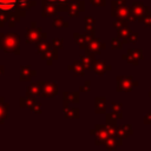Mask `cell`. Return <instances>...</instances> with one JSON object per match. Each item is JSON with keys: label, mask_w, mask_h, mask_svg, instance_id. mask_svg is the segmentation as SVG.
Segmentation results:
<instances>
[{"label": "cell", "mask_w": 151, "mask_h": 151, "mask_svg": "<svg viewBox=\"0 0 151 151\" xmlns=\"http://www.w3.org/2000/svg\"><path fill=\"white\" fill-rule=\"evenodd\" d=\"M20 37L14 32L9 33H0V47L2 51L7 53H20Z\"/></svg>", "instance_id": "cell-1"}, {"label": "cell", "mask_w": 151, "mask_h": 151, "mask_svg": "<svg viewBox=\"0 0 151 151\" xmlns=\"http://www.w3.org/2000/svg\"><path fill=\"white\" fill-rule=\"evenodd\" d=\"M46 33L42 32L41 27H37V22H32L31 27L27 28L26 32V42L31 44V42H35L39 41L41 39H46Z\"/></svg>", "instance_id": "cell-2"}, {"label": "cell", "mask_w": 151, "mask_h": 151, "mask_svg": "<svg viewBox=\"0 0 151 151\" xmlns=\"http://www.w3.org/2000/svg\"><path fill=\"white\" fill-rule=\"evenodd\" d=\"M136 86H138V81H136L131 76L117 77V91H119V92H130Z\"/></svg>", "instance_id": "cell-3"}, {"label": "cell", "mask_w": 151, "mask_h": 151, "mask_svg": "<svg viewBox=\"0 0 151 151\" xmlns=\"http://www.w3.org/2000/svg\"><path fill=\"white\" fill-rule=\"evenodd\" d=\"M35 1L34 0H18L17 4V8L14 9V14H17L18 17H25L26 11L31 9L32 7L35 6Z\"/></svg>", "instance_id": "cell-4"}, {"label": "cell", "mask_w": 151, "mask_h": 151, "mask_svg": "<svg viewBox=\"0 0 151 151\" xmlns=\"http://www.w3.org/2000/svg\"><path fill=\"white\" fill-rule=\"evenodd\" d=\"M91 134L96 136V144H104V142L107 139L109 133L106 131V126L104 125H96L94 129L91 130Z\"/></svg>", "instance_id": "cell-5"}, {"label": "cell", "mask_w": 151, "mask_h": 151, "mask_svg": "<svg viewBox=\"0 0 151 151\" xmlns=\"http://www.w3.org/2000/svg\"><path fill=\"white\" fill-rule=\"evenodd\" d=\"M122 58L133 65H137L139 60H142L144 57H143V53H142V50H129L126 54H123Z\"/></svg>", "instance_id": "cell-6"}, {"label": "cell", "mask_w": 151, "mask_h": 151, "mask_svg": "<svg viewBox=\"0 0 151 151\" xmlns=\"http://www.w3.org/2000/svg\"><path fill=\"white\" fill-rule=\"evenodd\" d=\"M57 92H58V86L54 81H44L40 96H42V97H54V96H57Z\"/></svg>", "instance_id": "cell-7"}, {"label": "cell", "mask_w": 151, "mask_h": 151, "mask_svg": "<svg viewBox=\"0 0 151 151\" xmlns=\"http://www.w3.org/2000/svg\"><path fill=\"white\" fill-rule=\"evenodd\" d=\"M84 7H85V4L84 1H80V0H74L72 1L68 7H67V12L70 14L71 18H76L80 14V12L84 11Z\"/></svg>", "instance_id": "cell-8"}, {"label": "cell", "mask_w": 151, "mask_h": 151, "mask_svg": "<svg viewBox=\"0 0 151 151\" xmlns=\"http://www.w3.org/2000/svg\"><path fill=\"white\" fill-rule=\"evenodd\" d=\"M130 11H131V13H132L137 19H139V18L143 17L146 12H149V7L145 6V5L142 4V2H133V4L130 6Z\"/></svg>", "instance_id": "cell-9"}, {"label": "cell", "mask_w": 151, "mask_h": 151, "mask_svg": "<svg viewBox=\"0 0 151 151\" xmlns=\"http://www.w3.org/2000/svg\"><path fill=\"white\" fill-rule=\"evenodd\" d=\"M111 66L105 61V60H96L93 66H92V71L97 74V76H104L106 71H110Z\"/></svg>", "instance_id": "cell-10"}, {"label": "cell", "mask_w": 151, "mask_h": 151, "mask_svg": "<svg viewBox=\"0 0 151 151\" xmlns=\"http://www.w3.org/2000/svg\"><path fill=\"white\" fill-rule=\"evenodd\" d=\"M104 48H105V44L94 38L93 40H91L90 42H87V47L85 50H87L91 53H93L94 55H97V54H100L101 50H104Z\"/></svg>", "instance_id": "cell-11"}, {"label": "cell", "mask_w": 151, "mask_h": 151, "mask_svg": "<svg viewBox=\"0 0 151 151\" xmlns=\"http://www.w3.org/2000/svg\"><path fill=\"white\" fill-rule=\"evenodd\" d=\"M80 61L83 63V65H84V67L86 70H90V68H92V66H93V64L96 61L94 54L86 50V53L83 54V55H80Z\"/></svg>", "instance_id": "cell-12"}, {"label": "cell", "mask_w": 151, "mask_h": 151, "mask_svg": "<svg viewBox=\"0 0 151 151\" xmlns=\"http://www.w3.org/2000/svg\"><path fill=\"white\" fill-rule=\"evenodd\" d=\"M37 74V71L33 70L29 65L26 66H21V72H20V80L26 81V80H31L32 77H34Z\"/></svg>", "instance_id": "cell-13"}, {"label": "cell", "mask_w": 151, "mask_h": 151, "mask_svg": "<svg viewBox=\"0 0 151 151\" xmlns=\"http://www.w3.org/2000/svg\"><path fill=\"white\" fill-rule=\"evenodd\" d=\"M133 133V130H132V125L130 124H125V125H120L117 127V133L116 136L120 139H124L126 138L127 136H131Z\"/></svg>", "instance_id": "cell-14"}, {"label": "cell", "mask_w": 151, "mask_h": 151, "mask_svg": "<svg viewBox=\"0 0 151 151\" xmlns=\"http://www.w3.org/2000/svg\"><path fill=\"white\" fill-rule=\"evenodd\" d=\"M58 7L53 2H44L42 4V11H41V15L42 17H52L57 13Z\"/></svg>", "instance_id": "cell-15"}, {"label": "cell", "mask_w": 151, "mask_h": 151, "mask_svg": "<svg viewBox=\"0 0 151 151\" xmlns=\"http://www.w3.org/2000/svg\"><path fill=\"white\" fill-rule=\"evenodd\" d=\"M42 85H44V81H35V83H32L27 90H26V94H31V96H40L41 93V88H42Z\"/></svg>", "instance_id": "cell-16"}, {"label": "cell", "mask_w": 151, "mask_h": 151, "mask_svg": "<svg viewBox=\"0 0 151 151\" xmlns=\"http://www.w3.org/2000/svg\"><path fill=\"white\" fill-rule=\"evenodd\" d=\"M18 0H0V11L2 12H14L17 8Z\"/></svg>", "instance_id": "cell-17"}, {"label": "cell", "mask_w": 151, "mask_h": 151, "mask_svg": "<svg viewBox=\"0 0 151 151\" xmlns=\"http://www.w3.org/2000/svg\"><path fill=\"white\" fill-rule=\"evenodd\" d=\"M68 70L70 71H72L73 73H74V76H84L85 74V67H84V65H83V63L81 61H73L72 63V65H70L68 66Z\"/></svg>", "instance_id": "cell-18"}, {"label": "cell", "mask_w": 151, "mask_h": 151, "mask_svg": "<svg viewBox=\"0 0 151 151\" xmlns=\"http://www.w3.org/2000/svg\"><path fill=\"white\" fill-rule=\"evenodd\" d=\"M104 145L109 150H114L118 145H122V139L116 136H109L107 139L104 142Z\"/></svg>", "instance_id": "cell-19"}, {"label": "cell", "mask_w": 151, "mask_h": 151, "mask_svg": "<svg viewBox=\"0 0 151 151\" xmlns=\"http://www.w3.org/2000/svg\"><path fill=\"white\" fill-rule=\"evenodd\" d=\"M42 57V60H45L46 61V64L47 65H51L52 63H53V60H55L57 58H58V53H57V48H53V50H48L47 52H45L44 54H41Z\"/></svg>", "instance_id": "cell-20"}, {"label": "cell", "mask_w": 151, "mask_h": 151, "mask_svg": "<svg viewBox=\"0 0 151 151\" xmlns=\"http://www.w3.org/2000/svg\"><path fill=\"white\" fill-rule=\"evenodd\" d=\"M35 97L34 96H31V94H26L25 97H21L20 98V107H28L31 109L34 103H35Z\"/></svg>", "instance_id": "cell-21"}, {"label": "cell", "mask_w": 151, "mask_h": 151, "mask_svg": "<svg viewBox=\"0 0 151 151\" xmlns=\"http://www.w3.org/2000/svg\"><path fill=\"white\" fill-rule=\"evenodd\" d=\"M96 113H105L106 111V99L104 97H96Z\"/></svg>", "instance_id": "cell-22"}, {"label": "cell", "mask_w": 151, "mask_h": 151, "mask_svg": "<svg viewBox=\"0 0 151 151\" xmlns=\"http://www.w3.org/2000/svg\"><path fill=\"white\" fill-rule=\"evenodd\" d=\"M64 118H66V119L79 118V109L78 107H67L66 110H64Z\"/></svg>", "instance_id": "cell-23"}, {"label": "cell", "mask_w": 151, "mask_h": 151, "mask_svg": "<svg viewBox=\"0 0 151 151\" xmlns=\"http://www.w3.org/2000/svg\"><path fill=\"white\" fill-rule=\"evenodd\" d=\"M73 37H74V40H76L77 45L79 46V48L85 50L87 47V41H86V38H85L84 34H80L78 32H74L73 33Z\"/></svg>", "instance_id": "cell-24"}, {"label": "cell", "mask_w": 151, "mask_h": 151, "mask_svg": "<svg viewBox=\"0 0 151 151\" xmlns=\"http://www.w3.org/2000/svg\"><path fill=\"white\" fill-rule=\"evenodd\" d=\"M7 113H8V104L5 103L4 98L0 97V124H2L4 120L7 118Z\"/></svg>", "instance_id": "cell-25"}, {"label": "cell", "mask_w": 151, "mask_h": 151, "mask_svg": "<svg viewBox=\"0 0 151 151\" xmlns=\"http://www.w3.org/2000/svg\"><path fill=\"white\" fill-rule=\"evenodd\" d=\"M63 99L68 103H78L79 101V92H64Z\"/></svg>", "instance_id": "cell-26"}, {"label": "cell", "mask_w": 151, "mask_h": 151, "mask_svg": "<svg viewBox=\"0 0 151 151\" xmlns=\"http://www.w3.org/2000/svg\"><path fill=\"white\" fill-rule=\"evenodd\" d=\"M50 44L46 41V39H41L39 41H37V52L39 54H44L45 52H47L50 50Z\"/></svg>", "instance_id": "cell-27"}, {"label": "cell", "mask_w": 151, "mask_h": 151, "mask_svg": "<svg viewBox=\"0 0 151 151\" xmlns=\"http://www.w3.org/2000/svg\"><path fill=\"white\" fill-rule=\"evenodd\" d=\"M111 112H112L118 119H120V118L123 117V105H122V103H112Z\"/></svg>", "instance_id": "cell-28"}, {"label": "cell", "mask_w": 151, "mask_h": 151, "mask_svg": "<svg viewBox=\"0 0 151 151\" xmlns=\"http://www.w3.org/2000/svg\"><path fill=\"white\" fill-rule=\"evenodd\" d=\"M130 33H131V29H130L127 26L122 27V28H117V35L122 39V41H123V42L126 40V38L129 37V34H130Z\"/></svg>", "instance_id": "cell-29"}, {"label": "cell", "mask_w": 151, "mask_h": 151, "mask_svg": "<svg viewBox=\"0 0 151 151\" xmlns=\"http://www.w3.org/2000/svg\"><path fill=\"white\" fill-rule=\"evenodd\" d=\"M52 26L55 27V28H60V27H67L68 26V22L64 20L63 17H55L52 21Z\"/></svg>", "instance_id": "cell-30"}, {"label": "cell", "mask_w": 151, "mask_h": 151, "mask_svg": "<svg viewBox=\"0 0 151 151\" xmlns=\"http://www.w3.org/2000/svg\"><path fill=\"white\" fill-rule=\"evenodd\" d=\"M84 25H85V29L87 32H94V19L92 17H86Z\"/></svg>", "instance_id": "cell-31"}, {"label": "cell", "mask_w": 151, "mask_h": 151, "mask_svg": "<svg viewBox=\"0 0 151 151\" xmlns=\"http://www.w3.org/2000/svg\"><path fill=\"white\" fill-rule=\"evenodd\" d=\"M74 0H57L55 5L58 7V11H67L68 5Z\"/></svg>", "instance_id": "cell-32"}, {"label": "cell", "mask_w": 151, "mask_h": 151, "mask_svg": "<svg viewBox=\"0 0 151 151\" xmlns=\"http://www.w3.org/2000/svg\"><path fill=\"white\" fill-rule=\"evenodd\" d=\"M143 25H145V26H149V27H151V11H149V12H146L143 17H140L139 19H138Z\"/></svg>", "instance_id": "cell-33"}, {"label": "cell", "mask_w": 151, "mask_h": 151, "mask_svg": "<svg viewBox=\"0 0 151 151\" xmlns=\"http://www.w3.org/2000/svg\"><path fill=\"white\" fill-rule=\"evenodd\" d=\"M123 41H122V39L119 38V37H117V38H113L112 39V41H111V47L113 48V50H122L123 48Z\"/></svg>", "instance_id": "cell-34"}, {"label": "cell", "mask_w": 151, "mask_h": 151, "mask_svg": "<svg viewBox=\"0 0 151 151\" xmlns=\"http://www.w3.org/2000/svg\"><path fill=\"white\" fill-rule=\"evenodd\" d=\"M9 17H11V13L9 12H2V11H0V27H2L6 22H8Z\"/></svg>", "instance_id": "cell-35"}, {"label": "cell", "mask_w": 151, "mask_h": 151, "mask_svg": "<svg viewBox=\"0 0 151 151\" xmlns=\"http://www.w3.org/2000/svg\"><path fill=\"white\" fill-rule=\"evenodd\" d=\"M112 25H113L114 28H122V27L127 26V21H126L125 19H119V18H117V19L113 21Z\"/></svg>", "instance_id": "cell-36"}, {"label": "cell", "mask_w": 151, "mask_h": 151, "mask_svg": "<svg viewBox=\"0 0 151 151\" xmlns=\"http://www.w3.org/2000/svg\"><path fill=\"white\" fill-rule=\"evenodd\" d=\"M137 40H138V33L131 31V33L129 34V37L126 38V40H125L124 42H125V44H132V42H136Z\"/></svg>", "instance_id": "cell-37"}, {"label": "cell", "mask_w": 151, "mask_h": 151, "mask_svg": "<svg viewBox=\"0 0 151 151\" xmlns=\"http://www.w3.org/2000/svg\"><path fill=\"white\" fill-rule=\"evenodd\" d=\"M117 124H106V131L109 136H116L117 133Z\"/></svg>", "instance_id": "cell-38"}, {"label": "cell", "mask_w": 151, "mask_h": 151, "mask_svg": "<svg viewBox=\"0 0 151 151\" xmlns=\"http://www.w3.org/2000/svg\"><path fill=\"white\" fill-rule=\"evenodd\" d=\"M19 20H20V17H18L17 14H11V17H9V20H8V25H9V27H13V26H15V24H18L19 22Z\"/></svg>", "instance_id": "cell-39"}, {"label": "cell", "mask_w": 151, "mask_h": 151, "mask_svg": "<svg viewBox=\"0 0 151 151\" xmlns=\"http://www.w3.org/2000/svg\"><path fill=\"white\" fill-rule=\"evenodd\" d=\"M52 45H53L54 48L60 50V48H63V46H64V40H63L61 38H55V39H53Z\"/></svg>", "instance_id": "cell-40"}, {"label": "cell", "mask_w": 151, "mask_h": 151, "mask_svg": "<svg viewBox=\"0 0 151 151\" xmlns=\"http://www.w3.org/2000/svg\"><path fill=\"white\" fill-rule=\"evenodd\" d=\"M117 120H118V118L112 112L106 114V124H117Z\"/></svg>", "instance_id": "cell-41"}, {"label": "cell", "mask_w": 151, "mask_h": 151, "mask_svg": "<svg viewBox=\"0 0 151 151\" xmlns=\"http://www.w3.org/2000/svg\"><path fill=\"white\" fill-rule=\"evenodd\" d=\"M31 110H32V112H33V113L39 114V113L41 112V105H40V103H39V101H35V103H34V105L31 107Z\"/></svg>", "instance_id": "cell-42"}, {"label": "cell", "mask_w": 151, "mask_h": 151, "mask_svg": "<svg viewBox=\"0 0 151 151\" xmlns=\"http://www.w3.org/2000/svg\"><path fill=\"white\" fill-rule=\"evenodd\" d=\"M90 90H91V83L90 81H85L83 84V86H80V88H79L80 92H90Z\"/></svg>", "instance_id": "cell-43"}, {"label": "cell", "mask_w": 151, "mask_h": 151, "mask_svg": "<svg viewBox=\"0 0 151 151\" xmlns=\"http://www.w3.org/2000/svg\"><path fill=\"white\" fill-rule=\"evenodd\" d=\"M90 2L93 6H105L106 5V0H90Z\"/></svg>", "instance_id": "cell-44"}, {"label": "cell", "mask_w": 151, "mask_h": 151, "mask_svg": "<svg viewBox=\"0 0 151 151\" xmlns=\"http://www.w3.org/2000/svg\"><path fill=\"white\" fill-rule=\"evenodd\" d=\"M144 124H151V113H146V116H144Z\"/></svg>", "instance_id": "cell-45"}, {"label": "cell", "mask_w": 151, "mask_h": 151, "mask_svg": "<svg viewBox=\"0 0 151 151\" xmlns=\"http://www.w3.org/2000/svg\"><path fill=\"white\" fill-rule=\"evenodd\" d=\"M4 72H5V68H4V66H2V65H0V76H2V74H4Z\"/></svg>", "instance_id": "cell-46"}, {"label": "cell", "mask_w": 151, "mask_h": 151, "mask_svg": "<svg viewBox=\"0 0 151 151\" xmlns=\"http://www.w3.org/2000/svg\"><path fill=\"white\" fill-rule=\"evenodd\" d=\"M149 96L151 97V88H150V91H149Z\"/></svg>", "instance_id": "cell-47"}]
</instances>
